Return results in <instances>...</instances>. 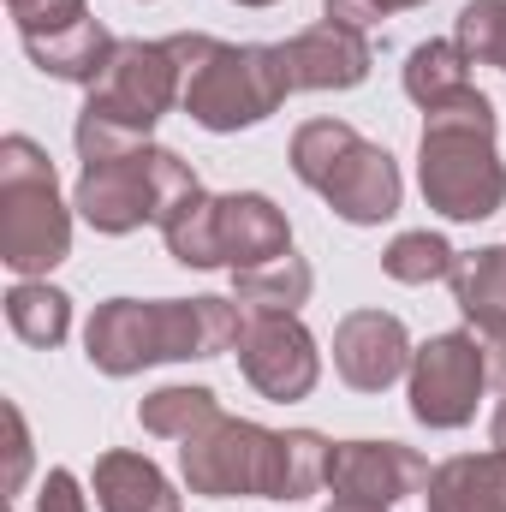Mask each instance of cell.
Segmentation results:
<instances>
[{"label": "cell", "instance_id": "obj_1", "mask_svg": "<svg viewBox=\"0 0 506 512\" xmlns=\"http://www.w3.org/2000/svg\"><path fill=\"white\" fill-rule=\"evenodd\" d=\"M328 453L334 441L316 429H262L251 417H215L191 441H179V471L185 489L203 501H310L328 483Z\"/></svg>", "mask_w": 506, "mask_h": 512}, {"label": "cell", "instance_id": "obj_2", "mask_svg": "<svg viewBox=\"0 0 506 512\" xmlns=\"http://www.w3.org/2000/svg\"><path fill=\"white\" fill-rule=\"evenodd\" d=\"M251 310L239 298H108L84 328L90 370L126 382L149 364L239 352Z\"/></svg>", "mask_w": 506, "mask_h": 512}, {"label": "cell", "instance_id": "obj_3", "mask_svg": "<svg viewBox=\"0 0 506 512\" xmlns=\"http://www.w3.org/2000/svg\"><path fill=\"white\" fill-rule=\"evenodd\" d=\"M417 191L447 221H489L506 203V161L495 149V102L483 90L423 114Z\"/></svg>", "mask_w": 506, "mask_h": 512}, {"label": "cell", "instance_id": "obj_4", "mask_svg": "<svg viewBox=\"0 0 506 512\" xmlns=\"http://www.w3.org/2000/svg\"><path fill=\"white\" fill-rule=\"evenodd\" d=\"M197 191H203V179L191 173V161L143 137V143H114V149H84L72 209L96 233L126 239V233L149 227V221L161 227Z\"/></svg>", "mask_w": 506, "mask_h": 512}, {"label": "cell", "instance_id": "obj_5", "mask_svg": "<svg viewBox=\"0 0 506 512\" xmlns=\"http://www.w3.org/2000/svg\"><path fill=\"white\" fill-rule=\"evenodd\" d=\"M185 60V114L203 131H251L262 126L286 96V66L274 42H221L209 30H179L167 36Z\"/></svg>", "mask_w": 506, "mask_h": 512}, {"label": "cell", "instance_id": "obj_6", "mask_svg": "<svg viewBox=\"0 0 506 512\" xmlns=\"http://www.w3.org/2000/svg\"><path fill=\"white\" fill-rule=\"evenodd\" d=\"M185 102V60L173 42H143V36H120L114 60L102 66V78L84 96L78 114V155L84 149H114V143H143L161 126V114H173Z\"/></svg>", "mask_w": 506, "mask_h": 512}, {"label": "cell", "instance_id": "obj_7", "mask_svg": "<svg viewBox=\"0 0 506 512\" xmlns=\"http://www.w3.org/2000/svg\"><path fill=\"white\" fill-rule=\"evenodd\" d=\"M292 173L352 227H381L405 203L399 161L346 120H304L292 131Z\"/></svg>", "mask_w": 506, "mask_h": 512}, {"label": "cell", "instance_id": "obj_8", "mask_svg": "<svg viewBox=\"0 0 506 512\" xmlns=\"http://www.w3.org/2000/svg\"><path fill=\"white\" fill-rule=\"evenodd\" d=\"M72 256V209L60 203L54 161L36 137H0V262L18 280H48Z\"/></svg>", "mask_w": 506, "mask_h": 512}, {"label": "cell", "instance_id": "obj_9", "mask_svg": "<svg viewBox=\"0 0 506 512\" xmlns=\"http://www.w3.org/2000/svg\"><path fill=\"white\" fill-rule=\"evenodd\" d=\"M161 239H167V256L185 262V268H233V274H245V268L280 262L292 251V221L262 191H227V197L197 191L161 221Z\"/></svg>", "mask_w": 506, "mask_h": 512}, {"label": "cell", "instance_id": "obj_10", "mask_svg": "<svg viewBox=\"0 0 506 512\" xmlns=\"http://www.w3.org/2000/svg\"><path fill=\"white\" fill-rule=\"evenodd\" d=\"M489 376V352L477 346L471 328L459 334H429L417 352H411V370H405V393H411V417L423 429H465L477 417V399Z\"/></svg>", "mask_w": 506, "mask_h": 512}, {"label": "cell", "instance_id": "obj_11", "mask_svg": "<svg viewBox=\"0 0 506 512\" xmlns=\"http://www.w3.org/2000/svg\"><path fill=\"white\" fill-rule=\"evenodd\" d=\"M239 370H245V382L262 399L298 405V399H310L316 382H322L316 334L298 316H251L245 322V340H239Z\"/></svg>", "mask_w": 506, "mask_h": 512}, {"label": "cell", "instance_id": "obj_12", "mask_svg": "<svg viewBox=\"0 0 506 512\" xmlns=\"http://www.w3.org/2000/svg\"><path fill=\"white\" fill-rule=\"evenodd\" d=\"M274 48H280L292 96L298 90H358L370 78V66H376L370 36L352 30V24H334V18H322V24H310V30H298V36H286Z\"/></svg>", "mask_w": 506, "mask_h": 512}, {"label": "cell", "instance_id": "obj_13", "mask_svg": "<svg viewBox=\"0 0 506 512\" xmlns=\"http://www.w3.org/2000/svg\"><path fill=\"white\" fill-rule=\"evenodd\" d=\"M411 334L393 310H352L334 328V370L352 393H387L411 370Z\"/></svg>", "mask_w": 506, "mask_h": 512}, {"label": "cell", "instance_id": "obj_14", "mask_svg": "<svg viewBox=\"0 0 506 512\" xmlns=\"http://www.w3.org/2000/svg\"><path fill=\"white\" fill-rule=\"evenodd\" d=\"M328 489L358 495V501H405L429 489V459L405 441H334L328 453Z\"/></svg>", "mask_w": 506, "mask_h": 512}, {"label": "cell", "instance_id": "obj_15", "mask_svg": "<svg viewBox=\"0 0 506 512\" xmlns=\"http://www.w3.org/2000/svg\"><path fill=\"white\" fill-rule=\"evenodd\" d=\"M453 304H459L465 328L477 334V346L489 352V376L506 382V245L459 251V268H453Z\"/></svg>", "mask_w": 506, "mask_h": 512}, {"label": "cell", "instance_id": "obj_16", "mask_svg": "<svg viewBox=\"0 0 506 512\" xmlns=\"http://www.w3.org/2000/svg\"><path fill=\"white\" fill-rule=\"evenodd\" d=\"M24 42V54L36 60V72H48V78H66V84H96L102 78V66L114 60V48H120V36L90 12V18H72V24H60V30H36V36H18Z\"/></svg>", "mask_w": 506, "mask_h": 512}, {"label": "cell", "instance_id": "obj_17", "mask_svg": "<svg viewBox=\"0 0 506 512\" xmlns=\"http://www.w3.org/2000/svg\"><path fill=\"white\" fill-rule=\"evenodd\" d=\"M429 512H506V453H459L429 471Z\"/></svg>", "mask_w": 506, "mask_h": 512}, {"label": "cell", "instance_id": "obj_18", "mask_svg": "<svg viewBox=\"0 0 506 512\" xmlns=\"http://www.w3.org/2000/svg\"><path fill=\"white\" fill-rule=\"evenodd\" d=\"M90 489H96V507L102 512H185L179 495H173V483L161 477V465L143 459V453H126V447L96 459Z\"/></svg>", "mask_w": 506, "mask_h": 512}, {"label": "cell", "instance_id": "obj_19", "mask_svg": "<svg viewBox=\"0 0 506 512\" xmlns=\"http://www.w3.org/2000/svg\"><path fill=\"white\" fill-rule=\"evenodd\" d=\"M477 84H471V54L459 48V42H441V36H429V42H417L411 54H405V96L423 108V114H435V108H447V102H459V96H471Z\"/></svg>", "mask_w": 506, "mask_h": 512}, {"label": "cell", "instance_id": "obj_20", "mask_svg": "<svg viewBox=\"0 0 506 512\" xmlns=\"http://www.w3.org/2000/svg\"><path fill=\"white\" fill-rule=\"evenodd\" d=\"M316 274L304 256H280V262H262V268H245L233 274V298L251 310V316H298V304L310 298Z\"/></svg>", "mask_w": 506, "mask_h": 512}, {"label": "cell", "instance_id": "obj_21", "mask_svg": "<svg viewBox=\"0 0 506 512\" xmlns=\"http://www.w3.org/2000/svg\"><path fill=\"white\" fill-rule=\"evenodd\" d=\"M6 322H12V334H18L24 346L54 352V346L72 334V298H66L60 286H48V280H18V286L6 292Z\"/></svg>", "mask_w": 506, "mask_h": 512}, {"label": "cell", "instance_id": "obj_22", "mask_svg": "<svg viewBox=\"0 0 506 512\" xmlns=\"http://www.w3.org/2000/svg\"><path fill=\"white\" fill-rule=\"evenodd\" d=\"M221 417V399H215V387H191V382H173V387H155V393H143V405H137V423L149 429V435H161V441H191L203 423H215Z\"/></svg>", "mask_w": 506, "mask_h": 512}, {"label": "cell", "instance_id": "obj_23", "mask_svg": "<svg viewBox=\"0 0 506 512\" xmlns=\"http://www.w3.org/2000/svg\"><path fill=\"white\" fill-rule=\"evenodd\" d=\"M459 268V251L441 239V233H399L387 251H381V274L399 280V286H429V280H453Z\"/></svg>", "mask_w": 506, "mask_h": 512}, {"label": "cell", "instance_id": "obj_24", "mask_svg": "<svg viewBox=\"0 0 506 512\" xmlns=\"http://www.w3.org/2000/svg\"><path fill=\"white\" fill-rule=\"evenodd\" d=\"M453 42L471 54V66L506 72V0H471L453 24Z\"/></svg>", "mask_w": 506, "mask_h": 512}, {"label": "cell", "instance_id": "obj_25", "mask_svg": "<svg viewBox=\"0 0 506 512\" xmlns=\"http://www.w3.org/2000/svg\"><path fill=\"white\" fill-rule=\"evenodd\" d=\"M18 36H36V30H60L72 18H90V0H6Z\"/></svg>", "mask_w": 506, "mask_h": 512}, {"label": "cell", "instance_id": "obj_26", "mask_svg": "<svg viewBox=\"0 0 506 512\" xmlns=\"http://www.w3.org/2000/svg\"><path fill=\"white\" fill-rule=\"evenodd\" d=\"M0 417H6V495H24V477H30V423H24V411H18V399H6L0 405Z\"/></svg>", "mask_w": 506, "mask_h": 512}, {"label": "cell", "instance_id": "obj_27", "mask_svg": "<svg viewBox=\"0 0 506 512\" xmlns=\"http://www.w3.org/2000/svg\"><path fill=\"white\" fill-rule=\"evenodd\" d=\"M36 512H90V495H84V483L66 465H54L42 477V489H36Z\"/></svg>", "mask_w": 506, "mask_h": 512}, {"label": "cell", "instance_id": "obj_28", "mask_svg": "<svg viewBox=\"0 0 506 512\" xmlns=\"http://www.w3.org/2000/svg\"><path fill=\"white\" fill-rule=\"evenodd\" d=\"M405 6H423V0H322V12H328L334 24H352V30H370V24L405 12Z\"/></svg>", "mask_w": 506, "mask_h": 512}, {"label": "cell", "instance_id": "obj_29", "mask_svg": "<svg viewBox=\"0 0 506 512\" xmlns=\"http://www.w3.org/2000/svg\"><path fill=\"white\" fill-rule=\"evenodd\" d=\"M322 512H387V507H381V501H358V495H334Z\"/></svg>", "mask_w": 506, "mask_h": 512}, {"label": "cell", "instance_id": "obj_30", "mask_svg": "<svg viewBox=\"0 0 506 512\" xmlns=\"http://www.w3.org/2000/svg\"><path fill=\"white\" fill-rule=\"evenodd\" d=\"M495 447L506 453V393H501V405H495Z\"/></svg>", "mask_w": 506, "mask_h": 512}, {"label": "cell", "instance_id": "obj_31", "mask_svg": "<svg viewBox=\"0 0 506 512\" xmlns=\"http://www.w3.org/2000/svg\"><path fill=\"white\" fill-rule=\"evenodd\" d=\"M233 6H274V0H233Z\"/></svg>", "mask_w": 506, "mask_h": 512}]
</instances>
